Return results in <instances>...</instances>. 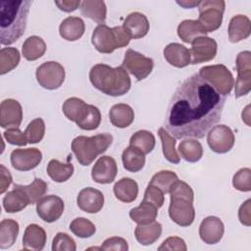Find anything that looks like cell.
Returning a JSON list of instances; mask_svg holds the SVG:
<instances>
[{
  "mask_svg": "<svg viewBox=\"0 0 251 251\" xmlns=\"http://www.w3.org/2000/svg\"><path fill=\"white\" fill-rule=\"evenodd\" d=\"M11 173L4 165H0V193L3 194L12 183Z\"/></svg>",
  "mask_w": 251,
  "mask_h": 251,
  "instance_id": "11a10c76",
  "label": "cell"
},
{
  "mask_svg": "<svg viewBox=\"0 0 251 251\" xmlns=\"http://www.w3.org/2000/svg\"><path fill=\"white\" fill-rule=\"evenodd\" d=\"M80 12L99 25H105L107 16V7L101 0H84L80 3Z\"/></svg>",
  "mask_w": 251,
  "mask_h": 251,
  "instance_id": "83f0119b",
  "label": "cell"
},
{
  "mask_svg": "<svg viewBox=\"0 0 251 251\" xmlns=\"http://www.w3.org/2000/svg\"><path fill=\"white\" fill-rule=\"evenodd\" d=\"M88 105L89 104H86L83 100L77 97H71L64 102L62 110L68 120L77 124L86 115Z\"/></svg>",
  "mask_w": 251,
  "mask_h": 251,
  "instance_id": "1f68e13d",
  "label": "cell"
},
{
  "mask_svg": "<svg viewBox=\"0 0 251 251\" xmlns=\"http://www.w3.org/2000/svg\"><path fill=\"white\" fill-rule=\"evenodd\" d=\"M225 8L226 2L223 0H205L200 2L197 21L207 33L215 31L221 26Z\"/></svg>",
  "mask_w": 251,
  "mask_h": 251,
  "instance_id": "52a82bcc",
  "label": "cell"
},
{
  "mask_svg": "<svg viewBox=\"0 0 251 251\" xmlns=\"http://www.w3.org/2000/svg\"><path fill=\"white\" fill-rule=\"evenodd\" d=\"M74 170L71 163H61L56 159L50 160L47 165V174L56 182L67 181L73 176Z\"/></svg>",
  "mask_w": 251,
  "mask_h": 251,
  "instance_id": "d590c367",
  "label": "cell"
},
{
  "mask_svg": "<svg viewBox=\"0 0 251 251\" xmlns=\"http://www.w3.org/2000/svg\"><path fill=\"white\" fill-rule=\"evenodd\" d=\"M218 44L215 39L208 36H200L191 43L190 64L196 65L213 60L217 55Z\"/></svg>",
  "mask_w": 251,
  "mask_h": 251,
  "instance_id": "7c38bea8",
  "label": "cell"
},
{
  "mask_svg": "<svg viewBox=\"0 0 251 251\" xmlns=\"http://www.w3.org/2000/svg\"><path fill=\"white\" fill-rule=\"evenodd\" d=\"M76 203L80 210L89 214H95L98 213L104 205V195L98 189L85 187L79 191Z\"/></svg>",
  "mask_w": 251,
  "mask_h": 251,
  "instance_id": "d6986e66",
  "label": "cell"
},
{
  "mask_svg": "<svg viewBox=\"0 0 251 251\" xmlns=\"http://www.w3.org/2000/svg\"><path fill=\"white\" fill-rule=\"evenodd\" d=\"M46 51L45 41L36 35L27 37L22 47L23 56L27 61H35L41 58Z\"/></svg>",
  "mask_w": 251,
  "mask_h": 251,
  "instance_id": "836d02e7",
  "label": "cell"
},
{
  "mask_svg": "<svg viewBox=\"0 0 251 251\" xmlns=\"http://www.w3.org/2000/svg\"><path fill=\"white\" fill-rule=\"evenodd\" d=\"M46 232L36 224L28 225L23 236V248L25 250L40 251L46 244Z\"/></svg>",
  "mask_w": 251,
  "mask_h": 251,
  "instance_id": "44dd1931",
  "label": "cell"
},
{
  "mask_svg": "<svg viewBox=\"0 0 251 251\" xmlns=\"http://www.w3.org/2000/svg\"><path fill=\"white\" fill-rule=\"evenodd\" d=\"M162 234V225L156 221L149 224H138L134 229L136 240L144 246L151 245L156 242Z\"/></svg>",
  "mask_w": 251,
  "mask_h": 251,
  "instance_id": "d4e9b609",
  "label": "cell"
},
{
  "mask_svg": "<svg viewBox=\"0 0 251 251\" xmlns=\"http://www.w3.org/2000/svg\"><path fill=\"white\" fill-rule=\"evenodd\" d=\"M130 39L123 26L109 27L106 25H98L91 36V42L95 49L104 54H110L118 48L126 47Z\"/></svg>",
  "mask_w": 251,
  "mask_h": 251,
  "instance_id": "5b68a950",
  "label": "cell"
},
{
  "mask_svg": "<svg viewBox=\"0 0 251 251\" xmlns=\"http://www.w3.org/2000/svg\"><path fill=\"white\" fill-rule=\"evenodd\" d=\"M124 168L131 173L141 171L145 165V154L138 148L129 145L122 154Z\"/></svg>",
  "mask_w": 251,
  "mask_h": 251,
  "instance_id": "4dcf8cb0",
  "label": "cell"
},
{
  "mask_svg": "<svg viewBox=\"0 0 251 251\" xmlns=\"http://www.w3.org/2000/svg\"><path fill=\"white\" fill-rule=\"evenodd\" d=\"M32 1H0V42L10 45L16 42L26 27L29 7Z\"/></svg>",
  "mask_w": 251,
  "mask_h": 251,
  "instance_id": "7a4b0ae2",
  "label": "cell"
},
{
  "mask_svg": "<svg viewBox=\"0 0 251 251\" xmlns=\"http://www.w3.org/2000/svg\"><path fill=\"white\" fill-rule=\"evenodd\" d=\"M232 185L235 189L243 192L251 190V170L242 168L238 170L232 177Z\"/></svg>",
  "mask_w": 251,
  "mask_h": 251,
  "instance_id": "bcb514c9",
  "label": "cell"
},
{
  "mask_svg": "<svg viewBox=\"0 0 251 251\" xmlns=\"http://www.w3.org/2000/svg\"><path fill=\"white\" fill-rule=\"evenodd\" d=\"M122 67L135 76L137 80H142L151 74L154 62L151 58L129 48L125 54Z\"/></svg>",
  "mask_w": 251,
  "mask_h": 251,
  "instance_id": "9c48e42d",
  "label": "cell"
},
{
  "mask_svg": "<svg viewBox=\"0 0 251 251\" xmlns=\"http://www.w3.org/2000/svg\"><path fill=\"white\" fill-rule=\"evenodd\" d=\"M85 30L84 22L78 17H68L61 23L59 33L61 37L68 41H75L79 39Z\"/></svg>",
  "mask_w": 251,
  "mask_h": 251,
  "instance_id": "cb8c5ba5",
  "label": "cell"
},
{
  "mask_svg": "<svg viewBox=\"0 0 251 251\" xmlns=\"http://www.w3.org/2000/svg\"><path fill=\"white\" fill-rule=\"evenodd\" d=\"M225 232V226L222 220L215 216L205 218L199 226V235L206 244H216L221 241Z\"/></svg>",
  "mask_w": 251,
  "mask_h": 251,
  "instance_id": "ac0fdd59",
  "label": "cell"
},
{
  "mask_svg": "<svg viewBox=\"0 0 251 251\" xmlns=\"http://www.w3.org/2000/svg\"><path fill=\"white\" fill-rule=\"evenodd\" d=\"M16 185L24 191V193L28 199L29 205L36 203L40 198H42L48 189L47 183L43 179L38 177H35L33 181L28 185H21V184H16Z\"/></svg>",
  "mask_w": 251,
  "mask_h": 251,
  "instance_id": "60d3db41",
  "label": "cell"
},
{
  "mask_svg": "<svg viewBox=\"0 0 251 251\" xmlns=\"http://www.w3.org/2000/svg\"><path fill=\"white\" fill-rule=\"evenodd\" d=\"M155 136L151 131L141 129L134 132L129 139V145L141 150L145 155L150 153L155 147Z\"/></svg>",
  "mask_w": 251,
  "mask_h": 251,
  "instance_id": "f35d334b",
  "label": "cell"
},
{
  "mask_svg": "<svg viewBox=\"0 0 251 251\" xmlns=\"http://www.w3.org/2000/svg\"><path fill=\"white\" fill-rule=\"evenodd\" d=\"M42 160V153L37 148L15 149L11 153V164L14 169L25 172L36 168Z\"/></svg>",
  "mask_w": 251,
  "mask_h": 251,
  "instance_id": "9a60e30c",
  "label": "cell"
},
{
  "mask_svg": "<svg viewBox=\"0 0 251 251\" xmlns=\"http://www.w3.org/2000/svg\"><path fill=\"white\" fill-rule=\"evenodd\" d=\"M207 142L214 152L224 154L233 147L235 137L230 127L226 125H218L211 127L207 132Z\"/></svg>",
  "mask_w": 251,
  "mask_h": 251,
  "instance_id": "30bf717a",
  "label": "cell"
},
{
  "mask_svg": "<svg viewBox=\"0 0 251 251\" xmlns=\"http://www.w3.org/2000/svg\"><path fill=\"white\" fill-rule=\"evenodd\" d=\"M157 216H158V208L155 205L143 200L139 206L129 211L130 219L137 225L149 224L155 221Z\"/></svg>",
  "mask_w": 251,
  "mask_h": 251,
  "instance_id": "e575fe53",
  "label": "cell"
},
{
  "mask_svg": "<svg viewBox=\"0 0 251 251\" xmlns=\"http://www.w3.org/2000/svg\"><path fill=\"white\" fill-rule=\"evenodd\" d=\"M36 80L45 89L54 90L59 88L65 80L64 67L55 61H48L36 69Z\"/></svg>",
  "mask_w": 251,
  "mask_h": 251,
  "instance_id": "ba28073f",
  "label": "cell"
},
{
  "mask_svg": "<svg viewBox=\"0 0 251 251\" xmlns=\"http://www.w3.org/2000/svg\"><path fill=\"white\" fill-rule=\"evenodd\" d=\"M164 57L167 62L176 68H184L190 64L189 50L182 44L173 42L164 49Z\"/></svg>",
  "mask_w": 251,
  "mask_h": 251,
  "instance_id": "603a6c76",
  "label": "cell"
},
{
  "mask_svg": "<svg viewBox=\"0 0 251 251\" xmlns=\"http://www.w3.org/2000/svg\"><path fill=\"white\" fill-rule=\"evenodd\" d=\"M237 78L235 81L234 95L236 98L247 95L251 90V53L242 51L236 57Z\"/></svg>",
  "mask_w": 251,
  "mask_h": 251,
  "instance_id": "8fae6325",
  "label": "cell"
},
{
  "mask_svg": "<svg viewBox=\"0 0 251 251\" xmlns=\"http://www.w3.org/2000/svg\"><path fill=\"white\" fill-rule=\"evenodd\" d=\"M228 39L232 43L239 42L249 37L251 33V22L245 15L233 16L227 28Z\"/></svg>",
  "mask_w": 251,
  "mask_h": 251,
  "instance_id": "7402d4cb",
  "label": "cell"
},
{
  "mask_svg": "<svg viewBox=\"0 0 251 251\" xmlns=\"http://www.w3.org/2000/svg\"><path fill=\"white\" fill-rule=\"evenodd\" d=\"M197 74L225 97L230 93L234 85L232 74L222 64L202 67Z\"/></svg>",
  "mask_w": 251,
  "mask_h": 251,
  "instance_id": "8992f818",
  "label": "cell"
},
{
  "mask_svg": "<svg viewBox=\"0 0 251 251\" xmlns=\"http://www.w3.org/2000/svg\"><path fill=\"white\" fill-rule=\"evenodd\" d=\"M201 1H176V3L183 8H193L195 6H199Z\"/></svg>",
  "mask_w": 251,
  "mask_h": 251,
  "instance_id": "6f0895ef",
  "label": "cell"
},
{
  "mask_svg": "<svg viewBox=\"0 0 251 251\" xmlns=\"http://www.w3.org/2000/svg\"><path fill=\"white\" fill-rule=\"evenodd\" d=\"M178 37L185 43H192L200 36H206L207 32L197 20H184L176 29Z\"/></svg>",
  "mask_w": 251,
  "mask_h": 251,
  "instance_id": "f546056e",
  "label": "cell"
},
{
  "mask_svg": "<svg viewBox=\"0 0 251 251\" xmlns=\"http://www.w3.org/2000/svg\"><path fill=\"white\" fill-rule=\"evenodd\" d=\"M158 134L162 142L164 157L173 164H178L180 157L176 150V138L173 137L164 127H160L158 129Z\"/></svg>",
  "mask_w": 251,
  "mask_h": 251,
  "instance_id": "74e56055",
  "label": "cell"
},
{
  "mask_svg": "<svg viewBox=\"0 0 251 251\" xmlns=\"http://www.w3.org/2000/svg\"><path fill=\"white\" fill-rule=\"evenodd\" d=\"M122 26L128 33L130 38L138 39L144 37L148 33L150 25L144 14L133 12L127 15Z\"/></svg>",
  "mask_w": 251,
  "mask_h": 251,
  "instance_id": "ffe728a7",
  "label": "cell"
},
{
  "mask_svg": "<svg viewBox=\"0 0 251 251\" xmlns=\"http://www.w3.org/2000/svg\"><path fill=\"white\" fill-rule=\"evenodd\" d=\"M187 247L184 240L177 236H170L166 240L163 241L161 246L158 248L159 251L162 250H178V251H186Z\"/></svg>",
  "mask_w": 251,
  "mask_h": 251,
  "instance_id": "f5cc1de1",
  "label": "cell"
},
{
  "mask_svg": "<svg viewBox=\"0 0 251 251\" xmlns=\"http://www.w3.org/2000/svg\"><path fill=\"white\" fill-rule=\"evenodd\" d=\"M170 196L171 199L173 198H182L185 200H188L189 202L193 203L194 200V193L190 185H188L186 182L177 179L175 181V183L172 185L170 189Z\"/></svg>",
  "mask_w": 251,
  "mask_h": 251,
  "instance_id": "7dc6e473",
  "label": "cell"
},
{
  "mask_svg": "<svg viewBox=\"0 0 251 251\" xmlns=\"http://www.w3.org/2000/svg\"><path fill=\"white\" fill-rule=\"evenodd\" d=\"M118 174V166L113 157L102 156L94 164L91 170L92 179L101 184L111 183Z\"/></svg>",
  "mask_w": 251,
  "mask_h": 251,
  "instance_id": "2e32d148",
  "label": "cell"
},
{
  "mask_svg": "<svg viewBox=\"0 0 251 251\" xmlns=\"http://www.w3.org/2000/svg\"><path fill=\"white\" fill-rule=\"evenodd\" d=\"M226 97L198 74L176 89L168 106L165 128L176 139L202 138L220 122Z\"/></svg>",
  "mask_w": 251,
  "mask_h": 251,
  "instance_id": "6da1fadb",
  "label": "cell"
},
{
  "mask_svg": "<svg viewBox=\"0 0 251 251\" xmlns=\"http://www.w3.org/2000/svg\"><path fill=\"white\" fill-rule=\"evenodd\" d=\"M143 201L149 202L153 205H155L158 209L161 208L164 204L165 197L162 190H160L157 186H154L152 184H148V186L145 189Z\"/></svg>",
  "mask_w": 251,
  "mask_h": 251,
  "instance_id": "681fc988",
  "label": "cell"
},
{
  "mask_svg": "<svg viewBox=\"0 0 251 251\" xmlns=\"http://www.w3.org/2000/svg\"><path fill=\"white\" fill-rule=\"evenodd\" d=\"M29 205L24 191L14 184V189L8 191L3 198V208L7 213H17Z\"/></svg>",
  "mask_w": 251,
  "mask_h": 251,
  "instance_id": "f1b7e54d",
  "label": "cell"
},
{
  "mask_svg": "<svg viewBox=\"0 0 251 251\" xmlns=\"http://www.w3.org/2000/svg\"><path fill=\"white\" fill-rule=\"evenodd\" d=\"M169 216L174 223L180 226H190L195 219V209L193 207V203L182 198L171 199Z\"/></svg>",
  "mask_w": 251,
  "mask_h": 251,
  "instance_id": "5bb4252c",
  "label": "cell"
},
{
  "mask_svg": "<svg viewBox=\"0 0 251 251\" xmlns=\"http://www.w3.org/2000/svg\"><path fill=\"white\" fill-rule=\"evenodd\" d=\"M89 79L95 88L110 96H122L131 85L130 77L122 66L112 68L106 64L94 65L89 71Z\"/></svg>",
  "mask_w": 251,
  "mask_h": 251,
  "instance_id": "3957f363",
  "label": "cell"
},
{
  "mask_svg": "<svg viewBox=\"0 0 251 251\" xmlns=\"http://www.w3.org/2000/svg\"><path fill=\"white\" fill-rule=\"evenodd\" d=\"M178 179L177 175L172 171H160L158 173H156L149 184H152L154 186H157L160 190L163 191L164 194L169 193L170 189L172 187V185L175 183V181H176Z\"/></svg>",
  "mask_w": 251,
  "mask_h": 251,
  "instance_id": "b9f144b4",
  "label": "cell"
},
{
  "mask_svg": "<svg viewBox=\"0 0 251 251\" xmlns=\"http://www.w3.org/2000/svg\"><path fill=\"white\" fill-rule=\"evenodd\" d=\"M250 204H251V200L247 199L240 207L238 210V219L239 222L246 226H250L251 225V216H250Z\"/></svg>",
  "mask_w": 251,
  "mask_h": 251,
  "instance_id": "db71d44e",
  "label": "cell"
},
{
  "mask_svg": "<svg viewBox=\"0 0 251 251\" xmlns=\"http://www.w3.org/2000/svg\"><path fill=\"white\" fill-rule=\"evenodd\" d=\"M79 0H63V1H55V4L58 8L64 12L70 13L75 11L78 7H80Z\"/></svg>",
  "mask_w": 251,
  "mask_h": 251,
  "instance_id": "9f6ffc18",
  "label": "cell"
},
{
  "mask_svg": "<svg viewBox=\"0 0 251 251\" xmlns=\"http://www.w3.org/2000/svg\"><path fill=\"white\" fill-rule=\"evenodd\" d=\"M27 143H38L44 136L45 124L41 118L32 120L25 130Z\"/></svg>",
  "mask_w": 251,
  "mask_h": 251,
  "instance_id": "f6af8a7d",
  "label": "cell"
},
{
  "mask_svg": "<svg viewBox=\"0 0 251 251\" xmlns=\"http://www.w3.org/2000/svg\"><path fill=\"white\" fill-rule=\"evenodd\" d=\"M3 137L13 145L25 146L27 143L25 133L21 131L19 127H11L3 132Z\"/></svg>",
  "mask_w": 251,
  "mask_h": 251,
  "instance_id": "f907efd6",
  "label": "cell"
},
{
  "mask_svg": "<svg viewBox=\"0 0 251 251\" xmlns=\"http://www.w3.org/2000/svg\"><path fill=\"white\" fill-rule=\"evenodd\" d=\"M180 157L189 163L198 162L203 156V147L199 141L192 138L183 139L178 145Z\"/></svg>",
  "mask_w": 251,
  "mask_h": 251,
  "instance_id": "8d00e7d4",
  "label": "cell"
},
{
  "mask_svg": "<svg viewBox=\"0 0 251 251\" xmlns=\"http://www.w3.org/2000/svg\"><path fill=\"white\" fill-rule=\"evenodd\" d=\"M53 251H75V241L65 232H58L53 238L52 242Z\"/></svg>",
  "mask_w": 251,
  "mask_h": 251,
  "instance_id": "c3c4849f",
  "label": "cell"
},
{
  "mask_svg": "<svg viewBox=\"0 0 251 251\" xmlns=\"http://www.w3.org/2000/svg\"><path fill=\"white\" fill-rule=\"evenodd\" d=\"M20 231L19 223L12 219H4L0 223V248L7 249L14 245Z\"/></svg>",
  "mask_w": 251,
  "mask_h": 251,
  "instance_id": "d6a6232c",
  "label": "cell"
},
{
  "mask_svg": "<svg viewBox=\"0 0 251 251\" xmlns=\"http://www.w3.org/2000/svg\"><path fill=\"white\" fill-rule=\"evenodd\" d=\"M109 117L113 126L116 127L125 128L132 124L134 120V112L129 105L119 103L111 108Z\"/></svg>",
  "mask_w": 251,
  "mask_h": 251,
  "instance_id": "4316f807",
  "label": "cell"
},
{
  "mask_svg": "<svg viewBox=\"0 0 251 251\" xmlns=\"http://www.w3.org/2000/svg\"><path fill=\"white\" fill-rule=\"evenodd\" d=\"M113 142L110 133H100L93 136L80 135L72 141V150L77 162L82 166H89L98 155L107 151Z\"/></svg>",
  "mask_w": 251,
  "mask_h": 251,
  "instance_id": "277c9868",
  "label": "cell"
},
{
  "mask_svg": "<svg viewBox=\"0 0 251 251\" xmlns=\"http://www.w3.org/2000/svg\"><path fill=\"white\" fill-rule=\"evenodd\" d=\"M101 250H114V251H127L128 250V245L126 239H124L123 237H119V236H113V237H109L107 239L104 240V242L102 243Z\"/></svg>",
  "mask_w": 251,
  "mask_h": 251,
  "instance_id": "816d5d0a",
  "label": "cell"
},
{
  "mask_svg": "<svg viewBox=\"0 0 251 251\" xmlns=\"http://www.w3.org/2000/svg\"><path fill=\"white\" fill-rule=\"evenodd\" d=\"M113 190L118 200L125 203H130L137 197L138 184L130 177H123L115 183Z\"/></svg>",
  "mask_w": 251,
  "mask_h": 251,
  "instance_id": "484cf974",
  "label": "cell"
},
{
  "mask_svg": "<svg viewBox=\"0 0 251 251\" xmlns=\"http://www.w3.org/2000/svg\"><path fill=\"white\" fill-rule=\"evenodd\" d=\"M71 231L80 238H87L92 236L95 231L96 227L92 222L85 218H76L75 219L70 225Z\"/></svg>",
  "mask_w": 251,
  "mask_h": 251,
  "instance_id": "7bdbcfd3",
  "label": "cell"
},
{
  "mask_svg": "<svg viewBox=\"0 0 251 251\" xmlns=\"http://www.w3.org/2000/svg\"><path fill=\"white\" fill-rule=\"evenodd\" d=\"M100 123H101L100 110L94 105H88V110L86 115L76 125L81 129L93 130L100 126Z\"/></svg>",
  "mask_w": 251,
  "mask_h": 251,
  "instance_id": "ee69618b",
  "label": "cell"
},
{
  "mask_svg": "<svg viewBox=\"0 0 251 251\" xmlns=\"http://www.w3.org/2000/svg\"><path fill=\"white\" fill-rule=\"evenodd\" d=\"M23 121V109L19 101L5 99L0 104V126L3 128L19 127Z\"/></svg>",
  "mask_w": 251,
  "mask_h": 251,
  "instance_id": "e0dca14e",
  "label": "cell"
},
{
  "mask_svg": "<svg viewBox=\"0 0 251 251\" xmlns=\"http://www.w3.org/2000/svg\"><path fill=\"white\" fill-rule=\"evenodd\" d=\"M64 209V201L57 195L43 196L36 202V213L46 223L57 221L63 215Z\"/></svg>",
  "mask_w": 251,
  "mask_h": 251,
  "instance_id": "4fadbf2b",
  "label": "cell"
},
{
  "mask_svg": "<svg viewBox=\"0 0 251 251\" xmlns=\"http://www.w3.org/2000/svg\"><path fill=\"white\" fill-rule=\"evenodd\" d=\"M21 55L15 47H4L0 50V74L5 75L14 70L20 63Z\"/></svg>",
  "mask_w": 251,
  "mask_h": 251,
  "instance_id": "ab89813d",
  "label": "cell"
}]
</instances>
